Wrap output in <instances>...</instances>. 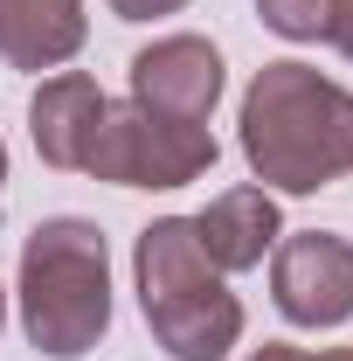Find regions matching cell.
Returning <instances> with one entry per match:
<instances>
[{"instance_id": "cell-1", "label": "cell", "mask_w": 353, "mask_h": 361, "mask_svg": "<svg viewBox=\"0 0 353 361\" xmlns=\"http://www.w3.org/2000/svg\"><path fill=\"white\" fill-rule=\"evenodd\" d=\"M243 160L284 195H319L353 174V90L312 63H264L243 90Z\"/></svg>"}, {"instance_id": "cell-2", "label": "cell", "mask_w": 353, "mask_h": 361, "mask_svg": "<svg viewBox=\"0 0 353 361\" xmlns=\"http://www.w3.org/2000/svg\"><path fill=\"white\" fill-rule=\"evenodd\" d=\"M132 271H139L146 326L174 361H222L243 341V306H236L229 278L208 264L187 216H160L139 229Z\"/></svg>"}, {"instance_id": "cell-3", "label": "cell", "mask_w": 353, "mask_h": 361, "mask_svg": "<svg viewBox=\"0 0 353 361\" xmlns=\"http://www.w3.org/2000/svg\"><path fill=\"white\" fill-rule=\"evenodd\" d=\"M21 326L42 355L70 361L90 355L111 326V250L104 229L84 216H49L35 223L21 250Z\"/></svg>"}, {"instance_id": "cell-4", "label": "cell", "mask_w": 353, "mask_h": 361, "mask_svg": "<svg viewBox=\"0 0 353 361\" xmlns=\"http://www.w3.org/2000/svg\"><path fill=\"white\" fill-rule=\"evenodd\" d=\"M215 167V133L208 126H180L146 104H104V126L90 146L84 174L118 180V188H187Z\"/></svg>"}, {"instance_id": "cell-5", "label": "cell", "mask_w": 353, "mask_h": 361, "mask_svg": "<svg viewBox=\"0 0 353 361\" xmlns=\"http://www.w3.org/2000/svg\"><path fill=\"white\" fill-rule=\"evenodd\" d=\"M270 292L291 326H340L353 319V243L333 229H298L270 257Z\"/></svg>"}, {"instance_id": "cell-6", "label": "cell", "mask_w": 353, "mask_h": 361, "mask_svg": "<svg viewBox=\"0 0 353 361\" xmlns=\"http://www.w3.org/2000/svg\"><path fill=\"white\" fill-rule=\"evenodd\" d=\"M222 97V56L201 35H160L153 49L132 56V104L180 118V126H208Z\"/></svg>"}, {"instance_id": "cell-7", "label": "cell", "mask_w": 353, "mask_h": 361, "mask_svg": "<svg viewBox=\"0 0 353 361\" xmlns=\"http://www.w3.org/2000/svg\"><path fill=\"white\" fill-rule=\"evenodd\" d=\"M104 90L77 77V70H63V77H49L35 90V104H28V133H35V153H42L49 167H63V174H84L90 146H97V126H104Z\"/></svg>"}, {"instance_id": "cell-8", "label": "cell", "mask_w": 353, "mask_h": 361, "mask_svg": "<svg viewBox=\"0 0 353 361\" xmlns=\"http://www.w3.org/2000/svg\"><path fill=\"white\" fill-rule=\"evenodd\" d=\"M194 236H201V250H208V264L222 278L264 264V250H277V202H270V188H229V195H215L194 216Z\"/></svg>"}, {"instance_id": "cell-9", "label": "cell", "mask_w": 353, "mask_h": 361, "mask_svg": "<svg viewBox=\"0 0 353 361\" xmlns=\"http://www.w3.org/2000/svg\"><path fill=\"white\" fill-rule=\"evenodd\" d=\"M84 0H0V56L14 70H63L84 49Z\"/></svg>"}, {"instance_id": "cell-10", "label": "cell", "mask_w": 353, "mask_h": 361, "mask_svg": "<svg viewBox=\"0 0 353 361\" xmlns=\"http://www.w3.org/2000/svg\"><path fill=\"white\" fill-rule=\"evenodd\" d=\"M257 14H264L270 35H284V42H319L326 0H257Z\"/></svg>"}, {"instance_id": "cell-11", "label": "cell", "mask_w": 353, "mask_h": 361, "mask_svg": "<svg viewBox=\"0 0 353 361\" xmlns=\"http://www.w3.org/2000/svg\"><path fill=\"white\" fill-rule=\"evenodd\" d=\"M319 42H333L340 56H353V0H326V14H319Z\"/></svg>"}, {"instance_id": "cell-12", "label": "cell", "mask_w": 353, "mask_h": 361, "mask_svg": "<svg viewBox=\"0 0 353 361\" xmlns=\"http://www.w3.org/2000/svg\"><path fill=\"white\" fill-rule=\"evenodd\" d=\"M187 0H111V14H125V21H153V14H180Z\"/></svg>"}, {"instance_id": "cell-13", "label": "cell", "mask_w": 353, "mask_h": 361, "mask_svg": "<svg viewBox=\"0 0 353 361\" xmlns=\"http://www.w3.org/2000/svg\"><path fill=\"white\" fill-rule=\"evenodd\" d=\"M250 361H312V355H298V348H257Z\"/></svg>"}, {"instance_id": "cell-14", "label": "cell", "mask_w": 353, "mask_h": 361, "mask_svg": "<svg viewBox=\"0 0 353 361\" xmlns=\"http://www.w3.org/2000/svg\"><path fill=\"white\" fill-rule=\"evenodd\" d=\"M312 361H353V348H326V355H312Z\"/></svg>"}, {"instance_id": "cell-15", "label": "cell", "mask_w": 353, "mask_h": 361, "mask_svg": "<svg viewBox=\"0 0 353 361\" xmlns=\"http://www.w3.org/2000/svg\"><path fill=\"white\" fill-rule=\"evenodd\" d=\"M0 326H7V292H0Z\"/></svg>"}, {"instance_id": "cell-16", "label": "cell", "mask_w": 353, "mask_h": 361, "mask_svg": "<svg viewBox=\"0 0 353 361\" xmlns=\"http://www.w3.org/2000/svg\"><path fill=\"white\" fill-rule=\"evenodd\" d=\"M0 180H7V146H0Z\"/></svg>"}]
</instances>
